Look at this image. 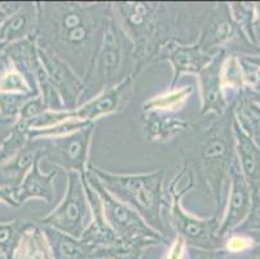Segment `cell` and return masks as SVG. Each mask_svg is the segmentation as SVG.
<instances>
[{"mask_svg": "<svg viewBox=\"0 0 260 259\" xmlns=\"http://www.w3.org/2000/svg\"><path fill=\"white\" fill-rule=\"evenodd\" d=\"M0 258H4V256H3V253H2V251H0Z\"/></svg>", "mask_w": 260, "mask_h": 259, "instance_id": "obj_37", "label": "cell"}, {"mask_svg": "<svg viewBox=\"0 0 260 259\" xmlns=\"http://www.w3.org/2000/svg\"><path fill=\"white\" fill-rule=\"evenodd\" d=\"M91 220L84 175L78 172L66 174V192L61 203L48 215L40 218L38 224L52 227L66 235L80 239Z\"/></svg>", "mask_w": 260, "mask_h": 259, "instance_id": "obj_8", "label": "cell"}, {"mask_svg": "<svg viewBox=\"0 0 260 259\" xmlns=\"http://www.w3.org/2000/svg\"><path fill=\"white\" fill-rule=\"evenodd\" d=\"M228 254L224 249L216 250H206L186 246V259H226Z\"/></svg>", "mask_w": 260, "mask_h": 259, "instance_id": "obj_31", "label": "cell"}, {"mask_svg": "<svg viewBox=\"0 0 260 259\" xmlns=\"http://www.w3.org/2000/svg\"><path fill=\"white\" fill-rule=\"evenodd\" d=\"M256 37H257V40H259V38H260V25L256 26Z\"/></svg>", "mask_w": 260, "mask_h": 259, "instance_id": "obj_36", "label": "cell"}, {"mask_svg": "<svg viewBox=\"0 0 260 259\" xmlns=\"http://www.w3.org/2000/svg\"><path fill=\"white\" fill-rule=\"evenodd\" d=\"M37 46L52 52L84 79L109 25L112 3L37 2Z\"/></svg>", "mask_w": 260, "mask_h": 259, "instance_id": "obj_2", "label": "cell"}, {"mask_svg": "<svg viewBox=\"0 0 260 259\" xmlns=\"http://www.w3.org/2000/svg\"><path fill=\"white\" fill-rule=\"evenodd\" d=\"M226 57V49L217 51L211 63L197 75L202 116H221L231 108L232 104L226 100L221 85V71Z\"/></svg>", "mask_w": 260, "mask_h": 259, "instance_id": "obj_14", "label": "cell"}, {"mask_svg": "<svg viewBox=\"0 0 260 259\" xmlns=\"http://www.w3.org/2000/svg\"><path fill=\"white\" fill-rule=\"evenodd\" d=\"M40 227L43 228L47 240H48L53 259L104 258L101 250L88 245L80 239H75L70 235H66L47 225H40Z\"/></svg>", "mask_w": 260, "mask_h": 259, "instance_id": "obj_19", "label": "cell"}, {"mask_svg": "<svg viewBox=\"0 0 260 259\" xmlns=\"http://www.w3.org/2000/svg\"><path fill=\"white\" fill-rule=\"evenodd\" d=\"M96 125L91 123L87 127L72 134L51 139H43L42 161H47L60 170L78 172L84 175L88 168L89 149Z\"/></svg>", "mask_w": 260, "mask_h": 259, "instance_id": "obj_9", "label": "cell"}, {"mask_svg": "<svg viewBox=\"0 0 260 259\" xmlns=\"http://www.w3.org/2000/svg\"><path fill=\"white\" fill-rule=\"evenodd\" d=\"M31 224V220L13 219L9 222H0V251L3 253L4 259H13L27 227Z\"/></svg>", "mask_w": 260, "mask_h": 259, "instance_id": "obj_25", "label": "cell"}, {"mask_svg": "<svg viewBox=\"0 0 260 259\" xmlns=\"http://www.w3.org/2000/svg\"><path fill=\"white\" fill-rule=\"evenodd\" d=\"M215 4L112 3L115 20L132 44L135 79L155 64L158 52L167 43H197L203 27L211 17Z\"/></svg>", "mask_w": 260, "mask_h": 259, "instance_id": "obj_1", "label": "cell"}, {"mask_svg": "<svg viewBox=\"0 0 260 259\" xmlns=\"http://www.w3.org/2000/svg\"><path fill=\"white\" fill-rule=\"evenodd\" d=\"M236 103L221 116H215L206 125H191L177 146V153L198 180L206 187L220 215L224 205V188L229 184V171L236 160Z\"/></svg>", "mask_w": 260, "mask_h": 259, "instance_id": "obj_3", "label": "cell"}, {"mask_svg": "<svg viewBox=\"0 0 260 259\" xmlns=\"http://www.w3.org/2000/svg\"><path fill=\"white\" fill-rule=\"evenodd\" d=\"M9 68H11V63H9L8 57L0 59V77H2Z\"/></svg>", "mask_w": 260, "mask_h": 259, "instance_id": "obj_33", "label": "cell"}, {"mask_svg": "<svg viewBox=\"0 0 260 259\" xmlns=\"http://www.w3.org/2000/svg\"><path fill=\"white\" fill-rule=\"evenodd\" d=\"M13 259H53L46 234L37 222L27 227Z\"/></svg>", "mask_w": 260, "mask_h": 259, "instance_id": "obj_22", "label": "cell"}, {"mask_svg": "<svg viewBox=\"0 0 260 259\" xmlns=\"http://www.w3.org/2000/svg\"><path fill=\"white\" fill-rule=\"evenodd\" d=\"M196 187V178L193 171L185 165L170 182L167 193L170 197L169 222L174 229L175 236L185 241L186 246L206 250L223 249L224 239L219 235L220 215L214 214L210 218H198L186 213L181 199L189 191Z\"/></svg>", "mask_w": 260, "mask_h": 259, "instance_id": "obj_6", "label": "cell"}, {"mask_svg": "<svg viewBox=\"0 0 260 259\" xmlns=\"http://www.w3.org/2000/svg\"><path fill=\"white\" fill-rule=\"evenodd\" d=\"M7 46H8V44L0 42V59L7 57Z\"/></svg>", "mask_w": 260, "mask_h": 259, "instance_id": "obj_35", "label": "cell"}, {"mask_svg": "<svg viewBox=\"0 0 260 259\" xmlns=\"http://www.w3.org/2000/svg\"><path fill=\"white\" fill-rule=\"evenodd\" d=\"M38 161L29 174L26 175L20 188L16 191V201L21 206L29 199H43L47 204L53 203L54 199V179L57 177V170L51 172H43Z\"/></svg>", "mask_w": 260, "mask_h": 259, "instance_id": "obj_20", "label": "cell"}, {"mask_svg": "<svg viewBox=\"0 0 260 259\" xmlns=\"http://www.w3.org/2000/svg\"><path fill=\"white\" fill-rule=\"evenodd\" d=\"M134 49L115 17L109 25L104 39L94 53L84 77V103L105 90L134 77Z\"/></svg>", "mask_w": 260, "mask_h": 259, "instance_id": "obj_5", "label": "cell"}, {"mask_svg": "<svg viewBox=\"0 0 260 259\" xmlns=\"http://www.w3.org/2000/svg\"><path fill=\"white\" fill-rule=\"evenodd\" d=\"M236 231L260 232V192H252V206L249 217L246 218L245 222Z\"/></svg>", "mask_w": 260, "mask_h": 259, "instance_id": "obj_30", "label": "cell"}, {"mask_svg": "<svg viewBox=\"0 0 260 259\" xmlns=\"http://www.w3.org/2000/svg\"><path fill=\"white\" fill-rule=\"evenodd\" d=\"M43 144V139L30 140L17 154L0 163V187L17 191L32 166L42 161Z\"/></svg>", "mask_w": 260, "mask_h": 259, "instance_id": "obj_15", "label": "cell"}, {"mask_svg": "<svg viewBox=\"0 0 260 259\" xmlns=\"http://www.w3.org/2000/svg\"><path fill=\"white\" fill-rule=\"evenodd\" d=\"M235 118L246 134L260 137V105L249 95L247 90L243 91L236 104Z\"/></svg>", "mask_w": 260, "mask_h": 259, "instance_id": "obj_24", "label": "cell"}, {"mask_svg": "<svg viewBox=\"0 0 260 259\" xmlns=\"http://www.w3.org/2000/svg\"><path fill=\"white\" fill-rule=\"evenodd\" d=\"M143 136L148 142L174 141L183 136L190 127V123L183 118L175 117L174 114L148 111L143 113Z\"/></svg>", "mask_w": 260, "mask_h": 259, "instance_id": "obj_16", "label": "cell"}, {"mask_svg": "<svg viewBox=\"0 0 260 259\" xmlns=\"http://www.w3.org/2000/svg\"><path fill=\"white\" fill-rule=\"evenodd\" d=\"M185 259H186V258H185Z\"/></svg>", "mask_w": 260, "mask_h": 259, "instance_id": "obj_40", "label": "cell"}, {"mask_svg": "<svg viewBox=\"0 0 260 259\" xmlns=\"http://www.w3.org/2000/svg\"><path fill=\"white\" fill-rule=\"evenodd\" d=\"M38 53L49 82L53 85L65 110H74L80 105L84 92V82L60 57L38 47Z\"/></svg>", "mask_w": 260, "mask_h": 259, "instance_id": "obj_10", "label": "cell"}, {"mask_svg": "<svg viewBox=\"0 0 260 259\" xmlns=\"http://www.w3.org/2000/svg\"><path fill=\"white\" fill-rule=\"evenodd\" d=\"M250 254H251L252 259H260V241L250 250Z\"/></svg>", "mask_w": 260, "mask_h": 259, "instance_id": "obj_34", "label": "cell"}, {"mask_svg": "<svg viewBox=\"0 0 260 259\" xmlns=\"http://www.w3.org/2000/svg\"><path fill=\"white\" fill-rule=\"evenodd\" d=\"M221 85H223L224 95L231 104L238 101L247 87L237 53L229 54L224 61L223 71H221Z\"/></svg>", "mask_w": 260, "mask_h": 259, "instance_id": "obj_23", "label": "cell"}, {"mask_svg": "<svg viewBox=\"0 0 260 259\" xmlns=\"http://www.w3.org/2000/svg\"><path fill=\"white\" fill-rule=\"evenodd\" d=\"M215 54L216 53H207L203 51L198 43L183 44L170 42L159 49L155 63H170L172 68V78L169 89H175L184 74H200L211 63Z\"/></svg>", "mask_w": 260, "mask_h": 259, "instance_id": "obj_11", "label": "cell"}, {"mask_svg": "<svg viewBox=\"0 0 260 259\" xmlns=\"http://www.w3.org/2000/svg\"><path fill=\"white\" fill-rule=\"evenodd\" d=\"M84 178L100 197L106 220L124 245L138 246L144 250L157 248V246H167L169 248L171 245L174 240L163 236L160 232L155 231L154 228L150 227L141 218L140 214L136 213L134 209L127 206L126 204H123L118 198H115L101 184L100 180L96 178V175L91 170L87 168Z\"/></svg>", "mask_w": 260, "mask_h": 259, "instance_id": "obj_7", "label": "cell"}, {"mask_svg": "<svg viewBox=\"0 0 260 259\" xmlns=\"http://www.w3.org/2000/svg\"><path fill=\"white\" fill-rule=\"evenodd\" d=\"M46 110H49L47 108L46 103H44V100L42 99L40 95L34 97H30L22 104L21 106L20 111H18V116H17V121L20 122H25L29 125L34 118L39 117L40 114H43Z\"/></svg>", "mask_w": 260, "mask_h": 259, "instance_id": "obj_29", "label": "cell"}, {"mask_svg": "<svg viewBox=\"0 0 260 259\" xmlns=\"http://www.w3.org/2000/svg\"><path fill=\"white\" fill-rule=\"evenodd\" d=\"M16 120H17V118L6 117V116H3V114L0 113V148L3 146L4 140L7 139L9 132H11L13 125L16 123Z\"/></svg>", "mask_w": 260, "mask_h": 259, "instance_id": "obj_32", "label": "cell"}, {"mask_svg": "<svg viewBox=\"0 0 260 259\" xmlns=\"http://www.w3.org/2000/svg\"><path fill=\"white\" fill-rule=\"evenodd\" d=\"M160 259H167V258H166V256H165V255H163V256H162V258H160Z\"/></svg>", "mask_w": 260, "mask_h": 259, "instance_id": "obj_39", "label": "cell"}, {"mask_svg": "<svg viewBox=\"0 0 260 259\" xmlns=\"http://www.w3.org/2000/svg\"><path fill=\"white\" fill-rule=\"evenodd\" d=\"M92 259H110V258H92Z\"/></svg>", "mask_w": 260, "mask_h": 259, "instance_id": "obj_38", "label": "cell"}, {"mask_svg": "<svg viewBox=\"0 0 260 259\" xmlns=\"http://www.w3.org/2000/svg\"><path fill=\"white\" fill-rule=\"evenodd\" d=\"M91 170L101 184L108 189L115 198L126 204L136 213L141 215L144 220L155 231L167 236L166 223L163 219V209L169 208L165 184V170L141 172V174H117L106 171L98 166L89 165ZM172 240V239H171Z\"/></svg>", "mask_w": 260, "mask_h": 259, "instance_id": "obj_4", "label": "cell"}, {"mask_svg": "<svg viewBox=\"0 0 260 259\" xmlns=\"http://www.w3.org/2000/svg\"><path fill=\"white\" fill-rule=\"evenodd\" d=\"M37 26V3H21L0 26V42L11 44L34 37Z\"/></svg>", "mask_w": 260, "mask_h": 259, "instance_id": "obj_18", "label": "cell"}, {"mask_svg": "<svg viewBox=\"0 0 260 259\" xmlns=\"http://www.w3.org/2000/svg\"><path fill=\"white\" fill-rule=\"evenodd\" d=\"M236 160L252 192H260V147L256 140L246 134L235 118Z\"/></svg>", "mask_w": 260, "mask_h": 259, "instance_id": "obj_17", "label": "cell"}, {"mask_svg": "<svg viewBox=\"0 0 260 259\" xmlns=\"http://www.w3.org/2000/svg\"><path fill=\"white\" fill-rule=\"evenodd\" d=\"M0 92L9 95H23L29 97L39 95V91L31 84L29 78L12 65L0 77Z\"/></svg>", "mask_w": 260, "mask_h": 259, "instance_id": "obj_26", "label": "cell"}, {"mask_svg": "<svg viewBox=\"0 0 260 259\" xmlns=\"http://www.w3.org/2000/svg\"><path fill=\"white\" fill-rule=\"evenodd\" d=\"M247 89L260 94V48L255 53H237Z\"/></svg>", "mask_w": 260, "mask_h": 259, "instance_id": "obj_27", "label": "cell"}, {"mask_svg": "<svg viewBox=\"0 0 260 259\" xmlns=\"http://www.w3.org/2000/svg\"><path fill=\"white\" fill-rule=\"evenodd\" d=\"M135 82L136 79L134 77L126 78L117 85H113L93 99L80 104L73 110V116L77 120L94 123L100 118L124 110L135 94Z\"/></svg>", "mask_w": 260, "mask_h": 259, "instance_id": "obj_12", "label": "cell"}, {"mask_svg": "<svg viewBox=\"0 0 260 259\" xmlns=\"http://www.w3.org/2000/svg\"><path fill=\"white\" fill-rule=\"evenodd\" d=\"M194 85L188 84L183 87L167 89L155 96L150 97L143 103V113L148 111H159V113L172 114L185 108L191 95L194 94Z\"/></svg>", "mask_w": 260, "mask_h": 259, "instance_id": "obj_21", "label": "cell"}, {"mask_svg": "<svg viewBox=\"0 0 260 259\" xmlns=\"http://www.w3.org/2000/svg\"><path fill=\"white\" fill-rule=\"evenodd\" d=\"M228 191V204L219 228V235L223 239L245 222L252 206V189L241 172L237 160H235L229 171Z\"/></svg>", "mask_w": 260, "mask_h": 259, "instance_id": "obj_13", "label": "cell"}, {"mask_svg": "<svg viewBox=\"0 0 260 259\" xmlns=\"http://www.w3.org/2000/svg\"><path fill=\"white\" fill-rule=\"evenodd\" d=\"M250 232H232L228 236L224 237L223 249L226 251V254H238L250 251L257 242L254 241Z\"/></svg>", "mask_w": 260, "mask_h": 259, "instance_id": "obj_28", "label": "cell"}]
</instances>
